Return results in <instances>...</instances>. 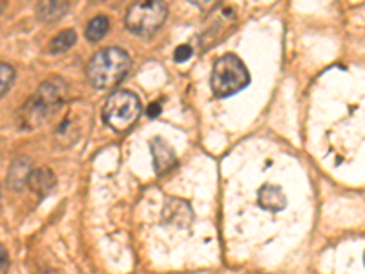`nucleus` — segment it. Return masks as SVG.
Listing matches in <instances>:
<instances>
[{
    "instance_id": "nucleus-16",
    "label": "nucleus",
    "mask_w": 365,
    "mask_h": 274,
    "mask_svg": "<svg viewBox=\"0 0 365 274\" xmlns=\"http://www.w3.org/2000/svg\"><path fill=\"white\" fill-rule=\"evenodd\" d=\"M146 113H148V117H152V119H154V117H158L159 113H161V104L152 103L148 106V110H146Z\"/></svg>"
},
{
    "instance_id": "nucleus-8",
    "label": "nucleus",
    "mask_w": 365,
    "mask_h": 274,
    "mask_svg": "<svg viewBox=\"0 0 365 274\" xmlns=\"http://www.w3.org/2000/svg\"><path fill=\"white\" fill-rule=\"evenodd\" d=\"M55 174L50 171V168H46V166H41V168H35L31 171L28 178V187L38 196H46L50 194L51 188L55 187Z\"/></svg>"
},
{
    "instance_id": "nucleus-17",
    "label": "nucleus",
    "mask_w": 365,
    "mask_h": 274,
    "mask_svg": "<svg viewBox=\"0 0 365 274\" xmlns=\"http://www.w3.org/2000/svg\"><path fill=\"white\" fill-rule=\"evenodd\" d=\"M2 274H6V270H8V250H6V247H2Z\"/></svg>"
},
{
    "instance_id": "nucleus-10",
    "label": "nucleus",
    "mask_w": 365,
    "mask_h": 274,
    "mask_svg": "<svg viewBox=\"0 0 365 274\" xmlns=\"http://www.w3.org/2000/svg\"><path fill=\"white\" fill-rule=\"evenodd\" d=\"M68 11V2L63 0H44L41 4H37V17L44 22H57L63 19L64 13Z\"/></svg>"
},
{
    "instance_id": "nucleus-15",
    "label": "nucleus",
    "mask_w": 365,
    "mask_h": 274,
    "mask_svg": "<svg viewBox=\"0 0 365 274\" xmlns=\"http://www.w3.org/2000/svg\"><path fill=\"white\" fill-rule=\"evenodd\" d=\"M192 55H194V50H192L188 44L178 46V48H175V51H174V61H175V63H185V61H188Z\"/></svg>"
},
{
    "instance_id": "nucleus-11",
    "label": "nucleus",
    "mask_w": 365,
    "mask_h": 274,
    "mask_svg": "<svg viewBox=\"0 0 365 274\" xmlns=\"http://www.w3.org/2000/svg\"><path fill=\"white\" fill-rule=\"evenodd\" d=\"M29 174H31V171H29L28 159H26V158L24 159H17V161L9 166L8 185L13 188V191H21L26 183H28Z\"/></svg>"
},
{
    "instance_id": "nucleus-6",
    "label": "nucleus",
    "mask_w": 365,
    "mask_h": 274,
    "mask_svg": "<svg viewBox=\"0 0 365 274\" xmlns=\"http://www.w3.org/2000/svg\"><path fill=\"white\" fill-rule=\"evenodd\" d=\"M152 146V156H154V168H155V174L158 176H165L175 168L178 165V158H175L174 150L165 139L161 137H155L154 141L150 143Z\"/></svg>"
},
{
    "instance_id": "nucleus-13",
    "label": "nucleus",
    "mask_w": 365,
    "mask_h": 274,
    "mask_svg": "<svg viewBox=\"0 0 365 274\" xmlns=\"http://www.w3.org/2000/svg\"><path fill=\"white\" fill-rule=\"evenodd\" d=\"M75 41H77V34L73 29H64L58 35H55L53 41L50 42V51L51 54H63V51L70 50Z\"/></svg>"
},
{
    "instance_id": "nucleus-9",
    "label": "nucleus",
    "mask_w": 365,
    "mask_h": 274,
    "mask_svg": "<svg viewBox=\"0 0 365 274\" xmlns=\"http://www.w3.org/2000/svg\"><path fill=\"white\" fill-rule=\"evenodd\" d=\"M165 218L170 221V223H175L179 225V227H182V221H187V225L190 223L192 210L190 207H188L187 201L168 200L165 207Z\"/></svg>"
},
{
    "instance_id": "nucleus-18",
    "label": "nucleus",
    "mask_w": 365,
    "mask_h": 274,
    "mask_svg": "<svg viewBox=\"0 0 365 274\" xmlns=\"http://www.w3.org/2000/svg\"><path fill=\"white\" fill-rule=\"evenodd\" d=\"M364 262H365V254H364Z\"/></svg>"
},
{
    "instance_id": "nucleus-1",
    "label": "nucleus",
    "mask_w": 365,
    "mask_h": 274,
    "mask_svg": "<svg viewBox=\"0 0 365 274\" xmlns=\"http://www.w3.org/2000/svg\"><path fill=\"white\" fill-rule=\"evenodd\" d=\"M132 68V59L120 48H104L88 61L86 77L96 90H113Z\"/></svg>"
},
{
    "instance_id": "nucleus-4",
    "label": "nucleus",
    "mask_w": 365,
    "mask_h": 274,
    "mask_svg": "<svg viewBox=\"0 0 365 274\" xmlns=\"http://www.w3.org/2000/svg\"><path fill=\"white\" fill-rule=\"evenodd\" d=\"M141 116V99L128 90L110 93L103 106L104 123L115 132H126Z\"/></svg>"
},
{
    "instance_id": "nucleus-7",
    "label": "nucleus",
    "mask_w": 365,
    "mask_h": 274,
    "mask_svg": "<svg viewBox=\"0 0 365 274\" xmlns=\"http://www.w3.org/2000/svg\"><path fill=\"white\" fill-rule=\"evenodd\" d=\"M257 205L263 210L282 212L287 207V196L283 188L278 187V185H263L257 191Z\"/></svg>"
},
{
    "instance_id": "nucleus-2",
    "label": "nucleus",
    "mask_w": 365,
    "mask_h": 274,
    "mask_svg": "<svg viewBox=\"0 0 365 274\" xmlns=\"http://www.w3.org/2000/svg\"><path fill=\"white\" fill-rule=\"evenodd\" d=\"M66 93L68 86L61 77H53V79L42 83L34 96L29 97L24 110H22V125L26 128L41 126L63 106Z\"/></svg>"
},
{
    "instance_id": "nucleus-12",
    "label": "nucleus",
    "mask_w": 365,
    "mask_h": 274,
    "mask_svg": "<svg viewBox=\"0 0 365 274\" xmlns=\"http://www.w3.org/2000/svg\"><path fill=\"white\" fill-rule=\"evenodd\" d=\"M110 31V21L106 15H97V17L91 19L88 22L86 29H84V35L90 42H99L101 39L106 37V34Z\"/></svg>"
},
{
    "instance_id": "nucleus-3",
    "label": "nucleus",
    "mask_w": 365,
    "mask_h": 274,
    "mask_svg": "<svg viewBox=\"0 0 365 274\" xmlns=\"http://www.w3.org/2000/svg\"><path fill=\"white\" fill-rule=\"evenodd\" d=\"M250 84V73L237 55H221L214 63L210 77L212 93L220 99L236 96L237 91L245 90Z\"/></svg>"
},
{
    "instance_id": "nucleus-5",
    "label": "nucleus",
    "mask_w": 365,
    "mask_h": 274,
    "mask_svg": "<svg viewBox=\"0 0 365 274\" xmlns=\"http://www.w3.org/2000/svg\"><path fill=\"white\" fill-rule=\"evenodd\" d=\"M168 15V6L161 0H145L135 2L128 8L125 17V26L133 35H152L158 31Z\"/></svg>"
},
{
    "instance_id": "nucleus-14",
    "label": "nucleus",
    "mask_w": 365,
    "mask_h": 274,
    "mask_svg": "<svg viewBox=\"0 0 365 274\" xmlns=\"http://www.w3.org/2000/svg\"><path fill=\"white\" fill-rule=\"evenodd\" d=\"M13 79H15V71H13V68L9 66L8 63L0 64V93H2V96L8 93Z\"/></svg>"
}]
</instances>
